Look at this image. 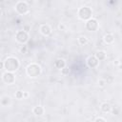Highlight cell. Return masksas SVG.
Masks as SVG:
<instances>
[{"label":"cell","instance_id":"obj_15","mask_svg":"<svg viewBox=\"0 0 122 122\" xmlns=\"http://www.w3.org/2000/svg\"><path fill=\"white\" fill-rule=\"evenodd\" d=\"M78 42L80 45H86L88 43V38L86 36H80L78 38Z\"/></svg>","mask_w":122,"mask_h":122},{"label":"cell","instance_id":"obj_16","mask_svg":"<svg viewBox=\"0 0 122 122\" xmlns=\"http://www.w3.org/2000/svg\"><path fill=\"white\" fill-rule=\"evenodd\" d=\"M15 97L17 99H21L24 97V92H21V91H18L15 92Z\"/></svg>","mask_w":122,"mask_h":122},{"label":"cell","instance_id":"obj_14","mask_svg":"<svg viewBox=\"0 0 122 122\" xmlns=\"http://www.w3.org/2000/svg\"><path fill=\"white\" fill-rule=\"evenodd\" d=\"M54 65H55V67H56V68L61 69V70H62L63 68H65V67H66V63H65L64 59H57V60L55 61Z\"/></svg>","mask_w":122,"mask_h":122},{"label":"cell","instance_id":"obj_5","mask_svg":"<svg viewBox=\"0 0 122 122\" xmlns=\"http://www.w3.org/2000/svg\"><path fill=\"white\" fill-rule=\"evenodd\" d=\"M29 39V35H28V32H26L25 30H19L17 33H16V40L19 42V43H26Z\"/></svg>","mask_w":122,"mask_h":122},{"label":"cell","instance_id":"obj_6","mask_svg":"<svg viewBox=\"0 0 122 122\" xmlns=\"http://www.w3.org/2000/svg\"><path fill=\"white\" fill-rule=\"evenodd\" d=\"M86 28H87L89 30L94 31V30H96L97 28H98V23H97V21H96L95 19L91 18L90 20L87 21V23H86Z\"/></svg>","mask_w":122,"mask_h":122},{"label":"cell","instance_id":"obj_13","mask_svg":"<svg viewBox=\"0 0 122 122\" xmlns=\"http://www.w3.org/2000/svg\"><path fill=\"white\" fill-rule=\"evenodd\" d=\"M101 111H102L103 112H110L112 111V106H111V104H110V103H107V102L103 103V104L101 105Z\"/></svg>","mask_w":122,"mask_h":122},{"label":"cell","instance_id":"obj_23","mask_svg":"<svg viewBox=\"0 0 122 122\" xmlns=\"http://www.w3.org/2000/svg\"><path fill=\"white\" fill-rule=\"evenodd\" d=\"M114 64H115V65H118V64H119V61H118V60H115Z\"/></svg>","mask_w":122,"mask_h":122},{"label":"cell","instance_id":"obj_12","mask_svg":"<svg viewBox=\"0 0 122 122\" xmlns=\"http://www.w3.org/2000/svg\"><path fill=\"white\" fill-rule=\"evenodd\" d=\"M104 41L107 44H112L114 41V37H113V35L112 33H107V34L104 35Z\"/></svg>","mask_w":122,"mask_h":122},{"label":"cell","instance_id":"obj_2","mask_svg":"<svg viewBox=\"0 0 122 122\" xmlns=\"http://www.w3.org/2000/svg\"><path fill=\"white\" fill-rule=\"evenodd\" d=\"M40 72H41V68L36 64H31L27 68V73L30 77H36L40 74Z\"/></svg>","mask_w":122,"mask_h":122},{"label":"cell","instance_id":"obj_19","mask_svg":"<svg viewBox=\"0 0 122 122\" xmlns=\"http://www.w3.org/2000/svg\"><path fill=\"white\" fill-rule=\"evenodd\" d=\"M98 84H99V86H100V87H104V86H105V84H106V81H105V80H103V79H100V80L98 81Z\"/></svg>","mask_w":122,"mask_h":122},{"label":"cell","instance_id":"obj_22","mask_svg":"<svg viewBox=\"0 0 122 122\" xmlns=\"http://www.w3.org/2000/svg\"><path fill=\"white\" fill-rule=\"evenodd\" d=\"M28 96H29V93L26 92H24V97H28Z\"/></svg>","mask_w":122,"mask_h":122},{"label":"cell","instance_id":"obj_20","mask_svg":"<svg viewBox=\"0 0 122 122\" xmlns=\"http://www.w3.org/2000/svg\"><path fill=\"white\" fill-rule=\"evenodd\" d=\"M94 122H106V120H105L103 117H97V118L94 120Z\"/></svg>","mask_w":122,"mask_h":122},{"label":"cell","instance_id":"obj_1","mask_svg":"<svg viewBox=\"0 0 122 122\" xmlns=\"http://www.w3.org/2000/svg\"><path fill=\"white\" fill-rule=\"evenodd\" d=\"M4 68L7 70V71L13 72L19 68V61L15 57H8L4 61Z\"/></svg>","mask_w":122,"mask_h":122},{"label":"cell","instance_id":"obj_3","mask_svg":"<svg viewBox=\"0 0 122 122\" xmlns=\"http://www.w3.org/2000/svg\"><path fill=\"white\" fill-rule=\"evenodd\" d=\"M78 16L82 20H90L92 16V10L89 7H83L78 10Z\"/></svg>","mask_w":122,"mask_h":122},{"label":"cell","instance_id":"obj_8","mask_svg":"<svg viewBox=\"0 0 122 122\" xmlns=\"http://www.w3.org/2000/svg\"><path fill=\"white\" fill-rule=\"evenodd\" d=\"M87 64H88V66L90 67V68H96L97 66H98V64H99V61L97 60V58L95 57V56H90L89 58H88V61H87Z\"/></svg>","mask_w":122,"mask_h":122},{"label":"cell","instance_id":"obj_18","mask_svg":"<svg viewBox=\"0 0 122 122\" xmlns=\"http://www.w3.org/2000/svg\"><path fill=\"white\" fill-rule=\"evenodd\" d=\"M58 29H59L60 30H66V27H65V25H64V24L60 23V24L58 25Z\"/></svg>","mask_w":122,"mask_h":122},{"label":"cell","instance_id":"obj_17","mask_svg":"<svg viewBox=\"0 0 122 122\" xmlns=\"http://www.w3.org/2000/svg\"><path fill=\"white\" fill-rule=\"evenodd\" d=\"M69 72H70V70H69V68H67V67H65V68H63V69L61 70V73L64 74V75L69 74Z\"/></svg>","mask_w":122,"mask_h":122},{"label":"cell","instance_id":"obj_4","mask_svg":"<svg viewBox=\"0 0 122 122\" xmlns=\"http://www.w3.org/2000/svg\"><path fill=\"white\" fill-rule=\"evenodd\" d=\"M15 8H16V10H17L20 14H26V13L29 11V6L27 5L26 2H22V1L18 2V3L16 4Z\"/></svg>","mask_w":122,"mask_h":122},{"label":"cell","instance_id":"obj_11","mask_svg":"<svg viewBox=\"0 0 122 122\" xmlns=\"http://www.w3.org/2000/svg\"><path fill=\"white\" fill-rule=\"evenodd\" d=\"M32 112H33V113L36 114V115H42V114H44L45 110H44V108H43L42 106H36V107L33 108Z\"/></svg>","mask_w":122,"mask_h":122},{"label":"cell","instance_id":"obj_7","mask_svg":"<svg viewBox=\"0 0 122 122\" xmlns=\"http://www.w3.org/2000/svg\"><path fill=\"white\" fill-rule=\"evenodd\" d=\"M15 78H14V74L12 72H10V71H7L3 74V81L7 84H12L14 82Z\"/></svg>","mask_w":122,"mask_h":122},{"label":"cell","instance_id":"obj_21","mask_svg":"<svg viewBox=\"0 0 122 122\" xmlns=\"http://www.w3.org/2000/svg\"><path fill=\"white\" fill-rule=\"evenodd\" d=\"M25 30L26 32H28V31L30 30V27H29V26H25V27H24V30Z\"/></svg>","mask_w":122,"mask_h":122},{"label":"cell","instance_id":"obj_9","mask_svg":"<svg viewBox=\"0 0 122 122\" xmlns=\"http://www.w3.org/2000/svg\"><path fill=\"white\" fill-rule=\"evenodd\" d=\"M40 31H41V33H42L43 35L48 36V35L51 34V28H50L48 25H41V27H40Z\"/></svg>","mask_w":122,"mask_h":122},{"label":"cell","instance_id":"obj_10","mask_svg":"<svg viewBox=\"0 0 122 122\" xmlns=\"http://www.w3.org/2000/svg\"><path fill=\"white\" fill-rule=\"evenodd\" d=\"M94 56L97 58L98 61H102V60L106 59V52L104 51H98L95 52Z\"/></svg>","mask_w":122,"mask_h":122}]
</instances>
